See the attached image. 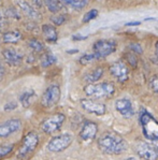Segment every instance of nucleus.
I'll list each match as a JSON object with an SVG mask.
<instances>
[{"label": "nucleus", "instance_id": "f8f14e48", "mask_svg": "<svg viewBox=\"0 0 158 160\" xmlns=\"http://www.w3.org/2000/svg\"><path fill=\"white\" fill-rule=\"evenodd\" d=\"M98 132V126L94 122H85L81 129L80 137L83 141L90 142L96 138Z\"/></svg>", "mask_w": 158, "mask_h": 160}, {"label": "nucleus", "instance_id": "f3484780", "mask_svg": "<svg viewBox=\"0 0 158 160\" xmlns=\"http://www.w3.org/2000/svg\"><path fill=\"white\" fill-rule=\"evenodd\" d=\"M42 33H43L44 40L48 43H55L58 39V32L55 26L50 24H44L42 26Z\"/></svg>", "mask_w": 158, "mask_h": 160}, {"label": "nucleus", "instance_id": "9d476101", "mask_svg": "<svg viewBox=\"0 0 158 160\" xmlns=\"http://www.w3.org/2000/svg\"><path fill=\"white\" fill-rule=\"evenodd\" d=\"M81 107L87 113L98 115V116L104 115L107 112V108L103 103L96 102L92 99H82L81 100Z\"/></svg>", "mask_w": 158, "mask_h": 160}, {"label": "nucleus", "instance_id": "a211bd4d", "mask_svg": "<svg viewBox=\"0 0 158 160\" xmlns=\"http://www.w3.org/2000/svg\"><path fill=\"white\" fill-rule=\"evenodd\" d=\"M23 39V34L19 32L18 30H12V31H8L3 34L2 37V41L6 44H15L18 43L19 41Z\"/></svg>", "mask_w": 158, "mask_h": 160}, {"label": "nucleus", "instance_id": "f704fd0d", "mask_svg": "<svg viewBox=\"0 0 158 160\" xmlns=\"http://www.w3.org/2000/svg\"><path fill=\"white\" fill-rule=\"evenodd\" d=\"M86 38H87V37H83V36H80V34H74V36L72 37V39H73V40H75V41L85 40Z\"/></svg>", "mask_w": 158, "mask_h": 160}, {"label": "nucleus", "instance_id": "393cba45", "mask_svg": "<svg viewBox=\"0 0 158 160\" xmlns=\"http://www.w3.org/2000/svg\"><path fill=\"white\" fill-rule=\"evenodd\" d=\"M98 14H99L98 10H96V9L89 10V11H88L87 13H86L85 15H84L83 19H82V22H83L84 24L88 23V22H90V21H93V19H95L96 17L98 16Z\"/></svg>", "mask_w": 158, "mask_h": 160}, {"label": "nucleus", "instance_id": "a19ab883", "mask_svg": "<svg viewBox=\"0 0 158 160\" xmlns=\"http://www.w3.org/2000/svg\"><path fill=\"white\" fill-rule=\"evenodd\" d=\"M126 160H135V158H133V157H129V158H127Z\"/></svg>", "mask_w": 158, "mask_h": 160}, {"label": "nucleus", "instance_id": "9b49d317", "mask_svg": "<svg viewBox=\"0 0 158 160\" xmlns=\"http://www.w3.org/2000/svg\"><path fill=\"white\" fill-rule=\"evenodd\" d=\"M22 127V122L17 118H12L0 124V138H8Z\"/></svg>", "mask_w": 158, "mask_h": 160}, {"label": "nucleus", "instance_id": "4468645a", "mask_svg": "<svg viewBox=\"0 0 158 160\" xmlns=\"http://www.w3.org/2000/svg\"><path fill=\"white\" fill-rule=\"evenodd\" d=\"M16 4L18 9L31 19H40L41 13L33 6H31L27 0H16Z\"/></svg>", "mask_w": 158, "mask_h": 160}, {"label": "nucleus", "instance_id": "ea45409f", "mask_svg": "<svg viewBox=\"0 0 158 160\" xmlns=\"http://www.w3.org/2000/svg\"><path fill=\"white\" fill-rule=\"evenodd\" d=\"M78 50H74V51H68L67 53H69V54H73V53H78Z\"/></svg>", "mask_w": 158, "mask_h": 160}, {"label": "nucleus", "instance_id": "f03ea898", "mask_svg": "<svg viewBox=\"0 0 158 160\" xmlns=\"http://www.w3.org/2000/svg\"><path fill=\"white\" fill-rule=\"evenodd\" d=\"M39 142H40V139L37 132H28L23 138V141L17 152V157L21 160H28L29 157L33 154V152L38 147Z\"/></svg>", "mask_w": 158, "mask_h": 160}, {"label": "nucleus", "instance_id": "20e7f679", "mask_svg": "<svg viewBox=\"0 0 158 160\" xmlns=\"http://www.w3.org/2000/svg\"><path fill=\"white\" fill-rule=\"evenodd\" d=\"M141 125L143 133L150 140L158 139V122L146 111H142Z\"/></svg>", "mask_w": 158, "mask_h": 160}, {"label": "nucleus", "instance_id": "37998d69", "mask_svg": "<svg viewBox=\"0 0 158 160\" xmlns=\"http://www.w3.org/2000/svg\"><path fill=\"white\" fill-rule=\"evenodd\" d=\"M0 158H1V157H0Z\"/></svg>", "mask_w": 158, "mask_h": 160}, {"label": "nucleus", "instance_id": "f257e3e1", "mask_svg": "<svg viewBox=\"0 0 158 160\" xmlns=\"http://www.w3.org/2000/svg\"><path fill=\"white\" fill-rule=\"evenodd\" d=\"M100 151L109 155H120L127 149V142L120 135L107 132L98 140Z\"/></svg>", "mask_w": 158, "mask_h": 160}, {"label": "nucleus", "instance_id": "58836bf2", "mask_svg": "<svg viewBox=\"0 0 158 160\" xmlns=\"http://www.w3.org/2000/svg\"><path fill=\"white\" fill-rule=\"evenodd\" d=\"M155 58L158 61V41L155 43Z\"/></svg>", "mask_w": 158, "mask_h": 160}, {"label": "nucleus", "instance_id": "a878e982", "mask_svg": "<svg viewBox=\"0 0 158 160\" xmlns=\"http://www.w3.org/2000/svg\"><path fill=\"white\" fill-rule=\"evenodd\" d=\"M66 19H67V15H65V14H59V15H54L51 17V22L55 26L63 25L66 22Z\"/></svg>", "mask_w": 158, "mask_h": 160}, {"label": "nucleus", "instance_id": "bb28decb", "mask_svg": "<svg viewBox=\"0 0 158 160\" xmlns=\"http://www.w3.org/2000/svg\"><path fill=\"white\" fill-rule=\"evenodd\" d=\"M126 59H127V62L129 63L131 67H137V65H138L137 54H135L133 52H129V53L126 54Z\"/></svg>", "mask_w": 158, "mask_h": 160}, {"label": "nucleus", "instance_id": "dca6fc26", "mask_svg": "<svg viewBox=\"0 0 158 160\" xmlns=\"http://www.w3.org/2000/svg\"><path fill=\"white\" fill-rule=\"evenodd\" d=\"M2 56H3L6 62L10 66H19L23 60V55L18 53L17 51L13 48H7L2 51Z\"/></svg>", "mask_w": 158, "mask_h": 160}, {"label": "nucleus", "instance_id": "e433bc0d", "mask_svg": "<svg viewBox=\"0 0 158 160\" xmlns=\"http://www.w3.org/2000/svg\"><path fill=\"white\" fill-rule=\"evenodd\" d=\"M4 73H6V69H4L3 66L0 63V81L2 80V78H3V75H4Z\"/></svg>", "mask_w": 158, "mask_h": 160}, {"label": "nucleus", "instance_id": "4be33fe9", "mask_svg": "<svg viewBox=\"0 0 158 160\" xmlns=\"http://www.w3.org/2000/svg\"><path fill=\"white\" fill-rule=\"evenodd\" d=\"M56 62V57L51 53H45L41 57V66L43 68L50 67V66L54 65Z\"/></svg>", "mask_w": 158, "mask_h": 160}, {"label": "nucleus", "instance_id": "5701e85b", "mask_svg": "<svg viewBox=\"0 0 158 160\" xmlns=\"http://www.w3.org/2000/svg\"><path fill=\"white\" fill-rule=\"evenodd\" d=\"M28 45H29V48H30L33 52H36V53H40V52L44 50L43 44H42L38 39H34V38L30 39L28 42Z\"/></svg>", "mask_w": 158, "mask_h": 160}, {"label": "nucleus", "instance_id": "7c9ffc66", "mask_svg": "<svg viewBox=\"0 0 158 160\" xmlns=\"http://www.w3.org/2000/svg\"><path fill=\"white\" fill-rule=\"evenodd\" d=\"M150 88L154 92H158V76H153L150 81Z\"/></svg>", "mask_w": 158, "mask_h": 160}, {"label": "nucleus", "instance_id": "cd10ccee", "mask_svg": "<svg viewBox=\"0 0 158 160\" xmlns=\"http://www.w3.org/2000/svg\"><path fill=\"white\" fill-rule=\"evenodd\" d=\"M14 148V145H2L0 146V157H4L7 155H9L10 152L13 151Z\"/></svg>", "mask_w": 158, "mask_h": 160}, {"label": "nucleus", "instance_id": "412c9836", "mask_svg": "<svg viewBox=\"0 0 158 160\" xmlns=\"http://www.w3.org/2000/svg\"><path fill=\"white\" fill-rule=\"evenodd\" d=\"M42 1H44L48 11L53 12V13H57L63 8V4L59 0H42Z\"/></svg>", "mask_w": 158, "mask_h": 160}, {"label": "nucleus", "instance_id": "7ed1b4c3", "mask_svg": "<svg viewBox=\"0 0 158 160\" xmlns=\"http://www.w3.org/2000/svg\"><path fill=\"white\" fill-rule=\"evenodd\" d=\"M84 92L88 97L102 99V98H110L114 95L115 87L112 83H100V84H88L84 87Z\"/></svg>", "mask_w": 158, "mask_h": 160}, {"label": "nucleus", "instance_id": "6e6552de", "mask_svg": "<svg viewBox=\"0 0 158 160\" xmlns=\"http://www.w3.org/2000/svg\"><path fill=\"white\" fill-rule=\"evenodd\" d=\"M60 99V88L58 85L53 84L48 86L41 98V104L44 108H52L56 105Z\"/></svg>", "mask_w": 158, "mask_h": 160}, {"label": "nucleus", "instance_id": "c9c22d12", "mask_svg": "<svg viewBox=\"0 0 158 160\" xmlns=\"http://www.w3.org/2000/svg\"><path fill=\"white\" fill-rule=\"evenodd\" d=\"M141 24V22H130V23H126L125 26L127 27H132V26H139Z\"/></svg>", "mask_w": 158, "mask_h": 160}, {"label": "nucleus", "instance_id": "72a5a7b5", "mask_svg": "<svg viewBox=\"0 0 158 160\" xmlns=\"http://www.w3.org/2000/svg\"><path fill=\"white\" fill-rule=\"evenodd\" d=\"M59 1H60L61 3H66V4H68V6L73 7L76 2V0H59Z\"/></svg>", "mask_w": 158, "mask_h": 160}, {"label": "nucleus", "instance_id": "79ce46f5", "mask_svg": "<svg viewBox=\"0 0 158 160\" xmlns=\"http://www.w3.org/2000/svg\"><path fill=\"white\" fill-rule=\"evenodd\" d=\"M117 1H122V0H117Z\"/></svg>", "mask_w": 158, "mask_h": 160}, {"label": "nucleus", "instance_id": "c85d7f7f", "mask_svg": "<svg viewBox=\"0 0 158 160\" xmlns=\"http://www.w3.org/2000/svg\"><path fill=\"white\" fill-rule=\"evenodd\" d=\"M7 24H8V22H7V15L3 12V10L0 8V30L6 28Z\"/></svg>", "mask_w": 158, "mask_h": 160}, {"label": "nucleus", "instance_id": "39448f33", "mask_svg": "<svg viewBox=\"0 0 158 160\" xmlns=\"http://www.w3.org/2000/svg\"><path fill=\"white\" fill-rule=\"evenodd\" d=\"M73 141V137L70 133H63L54 137L48 144V151L51 152H60L68 148Z\"/></svg>", "mask_w": 158, "mask_h": 160}, {"label": "nucleus", "instance_id": "b1692460", "mask_svg": "<svg viewBox=\"0 0 158 160\" xmlns=\"http://www.w3.org/2000/svg\"><path fill=\"white\" fill-rule=\"evenodd\" d=\"M97 55L96 54H86V55H83L82 57L80 58V63L81 65H88V63L93 62L95 60H98Z\"/></svg>", "mask_w": 158, "mask_h": 160}, {"label": "nucleus", "instance_id": "2eb2a0df", "mask_svg": "<svg viewBox=\"0 0 158 160\" xmlns=\"http://www.w3.org/2000/svg\"><path fill=\"white\" fill-rule=\"evenodd\" d=\"M137 152L138 155L144 160H157L158 158V152L147 143H140L137 147Z\"/></svg>", "mask_w": 158, "mask_h": 160}, {"label": "nucleus", "instance_id": "1a4fd4ad", "mask_svg": "<svg viewBox=\"0 0 158 160\" xmlns=\"http://www.w3.org/2000/svg\"><path fill=\"white\" fill-rule=\"evenodd\" d=\"M110 73L114 76L120 83H124L129 78V68L124 61L120 60L112 63L109 68Z\"/></svg>", "mask_w": 158, "mask_h": 160}, {"label": "nucleus", "instance_id": "c756f323", "mask_svg": "<svg viewBox=\"0 0 158 160\" xmlns=\"http://www.w3.org/2000/svg\"><path fill=\"white\" fill-rule=\"evenodd\" d=\"M89 3V0H76L74 6L72 7L74 10H82Z\"/></svg>", "mask_w": 158, "mask_h": 160}, {"label": "nucleus", "instance_id": "473e14b6", "mask_svg": "<svg viewBox=\"0 0 158 160\" xmlns=\"http://www.w3.org/2000/svg\"><path fill=\"white\" fill-rule=\"evenodd\" d=\"M16 108H17L16 102H10L4 105V111H13V110H15Z\"/></svg>", "mask_w": 158, "mask_h": 160}, {"label": "nucleus", "instance_id": "ddd939ff", "mask_svg": "<svg viewBox=\"0 0 158 160\" xmlns=\"http://www.w3.org/2000/svg\"><path fill=\"white\" fill-rule=\"evenodd\" d=\"M115 109L124 117L129 118L135 114L132 102L129 99H126V98H122V99H118L115 101Z\"/></svg>", "mask_w": 158, "mask_h": 160}, {"label": "nucleus", "instance_id": "4c0bfd02", "mask_svg": "<svg viewBox=\"0 0 158 160\" xmlns=\"http://www.w3.org/2000/svg\"><path fill=\"white\" fill-rule=\"evenodd\" d=\"M33 1L37 8H41L42 7V0H33Z\"/></svg>", "mask_w": 158, "mask_h": 160}, {"label": "nucleus", "instance_id": "423d86ee", "mask_svg": "<svg viewBox=\"0 0 158 160\" xmlns=\"http://www.w3.org/2000/svg\"><path fill=\"white\" fill-rule=\"evenodd\" d=\"M65 120H66V116L64 114H61V113L54 114L42 122L41 130L46 134H52L54 132L58 131L63 127Z\"/></svg>", "mask_w": 158, "mask_h": 160}, {"label": "nucleus", "instance_id": "0eeeda50", "mask_svg": "<svg viewBox=\"0 0 158 160\" xmlns=\"http://www.w3.org/2000/svg\"><path fill=\"white\" fill-rule=\"evenodd\" d=\"M117 48V43L114 40H107V39H102V40H98L95 42L93 46L94 54L97 55L98 58H105L109 55L113 54Z\"/></svg>", "mask_w": 158, "mask_h": 160}, {"label": "nucleus", "instance_id": "6ab92c4d", "mask_svg": "<svg viewBox=\"0 0 158 160\" xmlns=\"http://www.w3.org/2000/svg\"><path fill=\"white\" fill-rule=\"evenodd\" d=\"M102 75H103V68L98 67V68L94 69L93 71H90L89 73H87V74L85 75V78H84V80H85L88 84H93V83L99 81L100 78H102Z\"/></svg>", "mask_w": 158, "mask_h": 160}, {"label": "nucleus", "instance_id": "aec40b11", "mask_svg": "<svg viewBox=\"0 0 158 160\" xmlns=\"http://www.w3.org/2000/svg\"><path fill=\"white\" fill-rule=\"evenodd\" d=\"M34 96H36V92H34L33 89L27 90V92H25L24 93H22V96L19 97V101H21L22 105H23L24 108H28L29 105L31 104V101H33Z\"/></svg>", "mask_w": 158, "mask_h": 160}, {"label": "nucleus", "instance_id": "2f4dec72", "mask_svg": "<svg viewBox=\"0 0 158 160\" xmlns=\"http://www.w3.org/2000/svg\"><path fill=\"white\" fill-rule=\"evenodd\" d=\"M129 48H130V50H131V52H133L135 54H142L143 53V50L139 43H131L129 45Z\"/></svg>", "mask_w": 158, "mask_h": 160}]
</instances>
